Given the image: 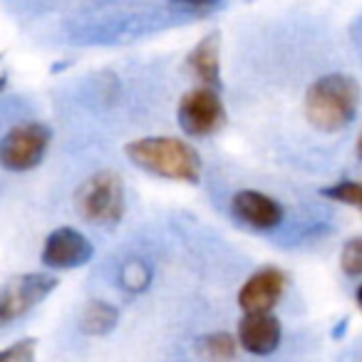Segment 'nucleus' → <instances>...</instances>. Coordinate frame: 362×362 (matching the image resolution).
I'll return each mask as SVG.
<instances>
[{"mask_svg": "<svg viewBox=\"0 0 362 362\" xmlns=\"http://www.w3.org/2000/svg\"><path fill=\"white\" fill-rule=\"evenodd\" d=\"M124 154L134 166L169 181L199 184L204 171L199 151L176 136H141L124 146Z\"/></svg>", "mask_w": 362, "mask_h": 362, "instance_id": "obj_1", "label": "nucleus"}, {"mask_svg": "<svg viewBox=\"0 0 362 362\" xmlns=\"http://www.w3.org/2000/svg\"><path fill=\"white\" fill-rule=\"evenodd\" d=\"M360 105V85L355 77L332 72L315 80L305 92V117L317 132L335 134L350 127Z\"/></svg>", "mask_w": 362, "mask_h": 362, "instance_id": "obj_2", "label": "nucleus"}, {"mask_svg": "<svg viewBox=\"0 0 362 362\" xmlns=\"http://www.w3.org/2000/svg\"><path fill=\"white\" fill-rule=\"evenodd\" d=\"M75 209L87 223L115 226L124 216V181L117 171L105 169L82 181L75 194Z\"/></svg>", "mask_w": 362, "mask_h": 362, "instance_id": "obj_3", "label": "nucleus"}, {"mask_svg": "<svg viewBox=\"0 0 362 362\" xmlns=\"http://www.w3.org/2000/svg\"><path fill=\"white\" fill-rule=\"evenodd\" d=\"M50 129L42 122H21L0 139V166L8 171H30L50 149Z\"/></svg>", "mask_w": 362, "mask_h": 362, "instance_id": "obj_4", "label": "nucleus"}, {"mask_svg": "<svg viewBox=\"0 0 362 362\" xmlns=\"http://www.w3.org/2000/svg\"><path fill=\"white\" fill-rule=\"evenodd\" d=\"M55 288L57 278L47 273H23V276L11 278L0 288V330L28 315Z\"/></svg>", "mask_w": 362, "mask_h": 362, "instance_id": "obj_5", "label": "nucleus"}, {"mask_svg": "<svg viewBox=\"0 0 362 362\" xmlns=\"http://www.w3.org/2000/svg\"><path fill=\"white\" fill-rule=\"evenodd\" d=\"M179 124L189 136H211L226 124V107L211 87H194L179 102Z\"/></svg>", "mask_w": 362, "mask_h": 362, "instance_id": "obj_6", "label": "nucleus"}, {"mask_svg": "<svg viewBox=\"0 0 362 362\" xmlns=\"http://www.w3.org/2000/svg\"><path fill=\"white\" fill-rule=\"evenodd\" d=\"M92 256H95V248H92L90 238L70 226L55 228V231L45 238V246H42V253H40L42 263H45L47 268H55V271L80 268V266H85V263H90Z\"/></svg>", "mask_w": 362, "mask_h": 362, "instance_id": "obj_7", "label": "nucleus"}, {"mask_svg": "<svg viewBox=\"0 0 362 362\" xmlns=\"http://www.w3.org/2000/svg\"><path fill=\"white\" fill-rule=\"evenodd\" d=\"M288 288V276L281 268H261L238 291V305L246 313H271Z\"/></svg>", "mask_w": 362, "mask_h": 362, "instance_id": "obj_8", "label": "nucleus"}, {"mask_svg": "<svg viewBox=\"0 0 362 362\" xmlns=\"http://www.w3.org/2000/svg\"><path fill=\"white\" fill-rule=\"evenodd\" d=\"M281 322L271 313H246L238 322L236 342L246 352L258 357H266L278 350L281 345Z\"/></svg>", "mask_w": 362, "mask_h": 362, "instance_id": "obj_9", "label": "nucleus"}, {"mask_svg": "<svg viewBox=\"0 0 362 362\" xmlns=\"http://www.w3.org/2000/svg\"><path fill=\"white\" fill-rule=\"evenodd\" d=\"M231 211L238 221H243L246 226L258 228V231H271V228L281 226L283 221V206L273 197L263 192H238L231 199Z\"/></svg>", "mask_w": 362, "mask_h": 362, "instance_id": "obj_10", "label": "nucleus"}, {"mask_svg": "<svg viewBox=\"0 0 362 362\" xmlns=\"http://www.w3.org/2000/svg\"><path fill=\"white\" fill-rule=\"evenodd\" d=\"M187 67L194 80L202 82V87L218 90L221 87V35L209 33L206 37L197 42L187 57Z\"/></svg>", "mask_w": 362, "mask_h": 362, "instance_id": "obj_11", "label": "nucleus"}, {"mask_svg": "<svg viewBox=\"0 0 362 362\" xmlns=\"http://www.w3.org/2000/svg\"><path fill=\"white\" fill-rule=\"evenodd\" d=\"M117 322H119V310H117L112 303L92 300V303H87L80 315V330L85 332V335L102 337V335H110L117 327Z\"/></svg>", "mask_w": 362, "mask_h": 362, "instance_id": "obj_12", "label": "nucleus"}, {"mask_svg": "<svg viewBox=\"0 0 362 362\" xmlns=\"http://www.w3.org/2000/svg\"><path fill=\"white\" fill-rule=\"evenodd\" d=\"M197 355L202 362H236L238 342L228 332H209L197 342Z\"/></svg>", "mask_w": 362, "mask_h": 362, "instance_id": "obj_13", "label": "nucleus"}, {"mask_svg": "<svg viewBox=\"0 0 362 362\" xmlns=\"http://www.w3.org/2000/svg\"><path fill=\"white\" fill-rule=\"evenodd\" d=\"M320 197L330 199V202H337V204H347V206H352V209L362 206V189H360V184L352 179L337 181L332 187L320 189Z\"/></svg>", "mask_w": 362, "mask_h": 362, "instance_id": "obj_14", "label": "nucleus"}, {"mask_svg": "<svg viewBox=\"0 0 362 362\" xmlns=\"http://www.w3.org/2000/svg\"><path fill=\"white\" fill-rule=\"evenodd\" d=\"M151 281V271L144 261H129L122 266V273H119V283L124 291L129 293H141Z\"/></svg>", "mask_w": 362, "mask_h": 362, "instance_id": "obj_15", "label": "nucleus"}, {"mask_svg": "<svg viewBox=\"0 0 362 362\" xmlns=\"http://www.w3.org/2000/svg\"><path fill=\"white\" fill-rule=\"evenodd\" d=\"M340 268L345 276L357 278L362 273V238H350L340 251Z\"/></svg>", "mask_w": 362, "mask_h": 362, "instance_id": "obj_16", "label": "nucleus"}, {"mask_svg": "<svg viewBox=\"0 0 362 362\" xmlns=\"http://www.w3.org/2000/svg\"><path fill=\"white\" fill-rule=\"evenodd\" d=\"M35 360V342L21 340L16 345L0 350V362H33Z\"/></svg>", "mask_w": 362, "mask_h": 362, "instance_id": "obj_17", "label": "nucleus"}, {"mask_svg": "<svg viewBox=\"0 0 362 362\" xmlns=\"http://www.w3.org/2000/svg\"><path fill=\"white\" fill-rule=\"evenodd\" d=\"M174 3H187V6H194V8H211V6L223 3V0H174Z\"/></svg>", "mask_w": 362, "mask_h": 362, "instance_id": "obj_18", "label": "nucleus"}, {"mask_svg": "<svg viewBox=\"0 0 362 362\" xmlns=\"http://www.w3.org/2000/svg\"><path fill=\"white\" fill-rule=\"evenodd\" d=\"M6 87H8V80H6V77H0V92L6 90Z\"/></svg>", "mask_w": 362, "mask_h": 362, "instance_id": "obj_19", "label": "nucleus"}]
</instances>
